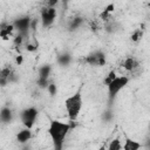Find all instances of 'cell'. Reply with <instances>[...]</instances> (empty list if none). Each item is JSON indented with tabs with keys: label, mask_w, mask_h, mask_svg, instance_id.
<instances>
[{
	"label": "cell",
	"mask_w": 150,
	"mask_h": 150,
	"mask_svg": "<svg viewBox=\"0 0 150 150\" xmlns=\"http://www.w3.org/2000/svg\"><path fill=\"white\" fill-rule=\"evenodd\" d=\"M70 124L68 122H62L59 120H52L49 122L47 134L50 137V141L53 143L54 150H62L64 139L70 131Z\"/></svg>",
	"instance_id": "cell-1"
},
{
	"label": "cell",
	"mask_w": 150,
	"mask_h": 150,
	"mask_svg": "<svg viewBox=\"0 0 150 150\" xmlns=\"http://www.w3.org/2000/svg\"><path fill=\"white\" fill-rule=\"evenodd\" d=\"M82 107H83V98H82V94L80 91H77L66 98L64 109H66L69 121L74 122L77 120V117L82 110Z\"/></svg>",
	"instance_id": "cell-2"
},
{
	"label": "cell",
	"mask_w": 150,
	"mask_h": 150,
	"mask_svg": "<svg viewBox=\"0 0 150 150\" xmlns=\"http://www.w3.org/2000/svg\"><path fill=\"white\" fill-rule=\"evenodd\" d=\"M129 83V77L128 76H116L108 86H107V89H108V96H109V100H114L118 93L127 87V84Z\"/></svg>",
	"instance_id": "cell-3"
},
{
	"label": "cell",
	"mask_w": 150,
	"mask_h": 150,
	"mask_svg": "<svg viewBox=\"0 0 150 150\" xmlns=\"http://www.w3.org/2000/svg\"><path fill=\"white\" fill-rule=\"evenodd\" d=\"M38 115H39V111L35 107H28V108L23 109L21 111V115H20L23 127L27 129H32L36 122Z\"/></svg>",
	"instance_id": "cell-4"
},
{
	"label": "cell",
	"mask_w": 150,
	"mask_h": 150,
	"mask_svg": "<svg viewBox=\"0 0 150 150\" xmlns=\"http://www.w3.org/2000/svg\"><path fill=\"white\" fill-rule=\"evenodd\" d=\"M56 19V9L55 7L46 6L41 9V23L43 27H49Z\"/></svg>",
	"instance_id": "cell-5"
},
{
	"label": "cell",
	"mask_w": 150,
	"mask_h": 150,
	"mask_svg": "<svg viewBox=\"0 0 150 150\" xmlns=\"http://www.w3.org/2000/svg\"><path fill=\"white\" fill-rule=\"evenodd\" d=\"M13 26H14V29H16L19 32V34L25 38V36H27L28 30L30 28V19L28 16L19 18V19H16L14 21Z\"/></svg>",
	"instance_id": "cell-6"
},
{
	"label": "cell",
	"mask_w": 150,
	"mask_h": 150,
	"mask_svg": "<svg viewBox=\"0 0 150 150\" xmlns=\"http://www.w3.org/2000/svg\"><path fill=\"white\" fill-rule=\"evenodd\" d=\"M86 61H87V63H89L91 66H104L105 55L102 52H94L87 56Z\"/></svg>",
	"instance_id": "cell-7"
},
{
	"label": "cell",
	"mask_w": 150,
	"mask_h": 150,
	"mask_svg": "<svg viewBox=\"0 0 150 150\" xmlns=\"http://www.w3.org/2000/svg\"><path fill=\"white\" fill-rule=\"evenodd\" d=\"M14 75L15 74L11 67H4L2 69H0V86L5 87L9 82H12L14 80Z\"/></svg>",
	"instance_id": "cell-8"
},
{
	"label": "cell",
	"mask_w": 150,
	"mask_h": 150,
	"mask_svg": "<svg viewBox=\"0 0 150 150\" xmlns=\"http://www.w3.org/2000/svg\"><path fill=\"white\" fill-rule=\"evenodd\" d=\"M30 138H32V129L23 128V129H21V130L16 134V141H18L19 143H21V144L27 143Z\"/></svg>",
	"instance_id": "cell-9"
},
{
	"label": "cell",
	"mask_w": 150,
	"mask_h": 150,
	"mask_svg": "<svg viewBox=\"0 0 150 150\" xmlns=\"http://www.w3.org/2000/svg\"><path fill=\"white\" fill-rule=\"evenodd\" d=\"M141 148H142V144L138 141H135L131 138H127L122 145L123 150H141Z\"/></svg>",
	"instance_id": "cell-10"
},
{
	"label": "cell",
	"mask_w": 150,
	"mask_h": 150,
	"mask_svg": "<svg viewBox=\"0 0 150 150\" xmlns=\"http://www.w3.org/2000/svg\"><path fill=\"white\" fill-rule=\"evenodd\" d=\"M123 68L125 69V70H128V71H132V70H135L136 68H138V62H137V60L136 59H134V57H127L124 61H123Z\"/></svg>",
	"instance_id": "cell-11"
},
{
	"label": "cell",
	"mask_w": 150,
	"mask_h": 150,
	"mask_svg": "<svg viewBox=\"0 0 150 150\" xmlns=\"http://www.w3.org/2000/svg\"><path fill=\"white\" fill-rule=\"evenodd\" d=\"M52 71V67L49 64H45L42 67L39 68V77L38 80H43V81H48L49 75Z\"/></svg>",
	"instance_id": "cell-12"
},
{
	"label": "cell",
	"mask_w": 150,
	"mask_h": 150,
	"mask_svg": "<svg viewBox=\"0 0 150 150\" xmlns=\"http://www.w3.org/2000/svg\"><path fill=\"white\" fill-rule=\"evenodd\" d=\"M12 117H13V114H12V110L9 108H2L1 111H0V120L4 122V123H8L12 121Z\"/></svg>",
	"instance_id": "cell-13"
},
{
	"label": "cell",
	"mask_w": 150,
	"mask_h": 150,
	"mask_svg": "<svg viewBox=\"0 0 150 150\" xmlns=\"http://www.w3.org/2000/svg\"><path fill=\"white\" fill-rule=\"evenodd\" d=\"M108 150H122V143L118 137L112 138L108 145Z\"/></svg>",
	"instance_id": "cell-14"
},
{
	"label": "cell",
	"mask_w": 150,
	"mask_h": 150,
	"mask_svg": "<svg viewBox=\"0 0 150 150\" xmlns=\"http://www.w3.org/2000/svg\"><path fill=\"white\" fill-rule=\"evenodd\" d=\"M112 11H114V5H112V4L108 5V6H107V8L101 13V18H107V16H108Z\"/></svg>",
	"instance_id": "cell-15"
},
{
	"label": "cell",
	"mask_w": 150,
	"mask_h": 150,
	"mask_svg": "<svg viewBox=\"0 0 150 150\" xmlns=\"http://www.w3.org/2000/svg\"><path fill=\"white\" fill-rule=\"evenodd\" d=\"M116 76H117V75H116V73H115L114 70L109 71V74H108V75H107V77L104 79V83H105V86H108V84H109V83H110V82H111Z\"/></svg>",
	"instance_id": "cell-16"
},
{
	"label": "cell",
	"mask_w": 150,
	"mask_h": 150,
	"mask_svg": "<svg viewBox=\"0 0 150 150\" xmlns=\"http://www.w3.org/2000/svg\"><path fill=\"white\" fill-rule=\"evenodd\" d=\"M59 62H60L61 64L66 66V64H68V63L70 62V56H69L68 54H64V55H62V56L59 57Z\"/></svg>",
	"instance_id": "cell-17"
},
{
	"label": "cell",
	"mask_w": 150,
	"mask_h": 150,
	"mask_svg": "<svg viewBox=\"0 0 150 150\" xmlns=\"http://www.w3.org/2000/svg\"><path fill=\"white\" fill-rule=\"evenodd\" d=\"M46 89L48 90V93H49L52 96H53V95H55V94H56V91H57V88H56V86H55L54 83H49V84H48V87H47Z\"/></svg>",
	"instance_id": "cell-18"
},
{
	"label": "cell",
	"mask_w": 150,
	"mask_h": 150,
	"mask_svg": "<svg viewBox=\"0 0 150 150\" xmlns=\"http://www.w3.org/2000/svg\"><path fill=\"white\" fill-rule=\"evenodd\" d=\"M81 23H82V19H81V18H76V19H74V20H73L70 28H76V27H79Z\"/></svg>",
	"instance_id": "cell-19"
},
{
	"label": "cell",
	"mask_w": 150,
	"mask_h": 150,
	"mask_svg": "<svg viewBox=\"0 0 150 150\" xmlns=\"http://www.w3.org/2000/svg\"><path fill=\"white\" fill-rule=\"evenodd\" d=\"M141 36H142V32H141V30H136V32L131 35V40H132V41H137V40H139Z\"/></svg>",
	"instance_id": "cell-20"
},
{
	"label": "cell",
	"mask_w": 150,
	"mask_h": 150,
	"mask_svg": "<svg viewBox=\"0 0 150 150\" xmlns=\"http://www.w3.org/2000/svg\"><path fill=\"white\" fill-rule=\"evenodd\" d=\"M23 39H25L23 36H21L20 34H18V35L14 38V43H15L16 46H18V45H21V43H22V41H23Z\"/></svg>",
	"instance_id": "cell-21"
},
{
	"label": "cell",
	"mask_w": 150,
	"mask_h": 150,
	"mask_svg": "<svg viewBox=\"0 0 150 150\" xmlns=\"http://www.w3.org/2000/svg\"><path fill=\"white\" fill-rule=\"evenodd\" d=\"M22 62H23V56H22V55H18V56L15 57V63H16L18 66H21Z\"/></svg>",
	"instance_id": "cell-22"
},
{
	"label": "cell",
	"mask_w": 150,
	"mask_h": 150,
	"mask_svg": "<svg viewBox=\"0 0 150 150\" xmlns=\"http://www.w3.org/2000/svg\"><path fill=\"white\" fill-rule=\"evenodd\" d=\"M27 50H29V52H33V50H35L36 49V47L34 46V45H30V43H27Z\"/></svg>",
	"instance_id": "cell-23"
},
{
	"label": "cell",
	"mask_w": 150,
	"mask_h": 150,
	"mask_svg": "<svg viewBox=\"0 0 150 150\" xmlns=\"http://www.w3.org/2000/svg\"><path fill=\"white\" fill-rule=\"evenodd\" d=\"M100 150H104V148H103V146H102V148H101V149H100Z\"/></svg>",
	"instance_id": "cell-24"
}]
</instances>
